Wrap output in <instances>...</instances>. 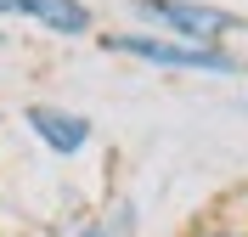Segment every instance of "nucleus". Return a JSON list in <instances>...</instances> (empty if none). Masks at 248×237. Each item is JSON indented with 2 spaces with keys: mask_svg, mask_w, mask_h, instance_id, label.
<instances>
[{
  "mask_svg": "<svg viewBox=\"0 0 248 237\" xmlns=\"http://www.w3.org/2000/svg\"><path fill=\"white\" fill-rule=\"evenodd\" d=\"M108 51L119 57H136V63H153V68H186V74H243L232 51L220 46H186V40H158V34H108L102 40Z\"/></svg>",
  "mask_w": 248,
  "mask_h": 237,
  "instance_id": "obj_1",
  "label": "nucleus"
},
{
  "mask_svg": "<svg viewBox=\"0 0 248 237\" xmlns=\"http://www.w3.org/2000/svg\"><path fill=\"white\" fill-rule=\"evenodd\" d=\"M136 17L170 29L186 46H220V34L243 29V17L226 6H203V0H136Z\"/></svg>",
  "mask_w": 248,
  "mask_h": 237,
  "instance_id": "obj_2",
  "label": "nucleus"
},
{
  "mask_svg": "<svg viewBox=\"0 0 248 237\" xmlns=\"http://www.w3.org/2000/svg\"><path fill=\"white\" fill-rule=\"evenodd\" d=\"M23 125L40 136V147H51L57 158H74V153H85L91 147V119L85 113H68V108H51V102H34L29 113H23Z\"/></svg>",
  "mask_w": 248,
  "mask_h": 237,
  "instance_id": "obj_3",
  "label": "nucleus"
},
{
  "mask_svg": "<svg viewBox=\"0 0 248 237\" xmlns=\"http://www.w3.org/2000/svg\"><path fill=\"white\" fill-rule=\"evenodd\" d=\"M23 17L46 23L51 34H85L91 29V6L85 0H23Z\"/></svg>",
  "mask_w": 248,
  "mask_h": 237,
  "instance_id": "obj_4",
  "label": "nucleus"
},
{
  "mask_svg": "<svg viewBox=\"0 0 248 237\" xmlns=\"http://www.w3.org/2000/svg\"><path fill=\"white\" fill-rule=\"evenodd\" d=\"M130 215H136V209L119 204L108 221H85V226H79V237H130Z\"/></svg>",
  "mask_w": 248,
  "mask_h": 237,
  "instance_id": "obj_5",
  "label": "nucleus"
},
{
  "mask_svg": "<svg viewBox=\"0 0 248 237\" xmlns=\"http://www.w3.org/2000/svg\"><path fill=\"white\" fill-rule=\"evenodd\" d=\"M192 237H243V232H237V226H198Z\"/></svg>",
  "mask_w": 248,
  "mask_h": 237,
  "instance_id": "obj_6",
  "label": "nucleus"
},
{
  "mask_svg": "<svg viewBox=\"0 0 248 237\" xmlns=\"http://www.w3.org/2000/svg\"><path fill=\"white\" fill-rule=\"evenodd\" d=\"M0 17H23V0H0Z\"/></svg>",
  "mask_w": 248,
  "mask_h": 237,
  "instance_id": "obj_7",
  "label": "nucleus"
},
{
  "mask_svg": "<svg viewBox=\"0 0 248 237\" xmlns=\"http://www.w3.org/2000/svg\"><path fill=\"white\" fill-rule=\"evenodd\" d=\"M0 46H6V34H0Z\"/></svg>",
  "mask_w": 248,
  "mask_h": 237,
  "instance_id": "obj_8",
  "label": "nucleus"
},
{
  "mask_svg": "<svg viewBox=\"0 0 248 237\" xmlns=\"http://www.w3.org/2000/svg\"><path fill=\"white\" fill-rule=\"evenodd\" d=\"M243 108H248V102H243Z\"/></svg>",
  "mask_w": 248,
  "mask_h": 237,
  "instance_id": "obj_9",
  "label": "nucleus"
},
{
  "mask_svg": "<svg viewBox=\"0 0 248 237\" xmlns=\"http://www.w3.org/2000/svg\"><path fill=\"white\" fill-rule=\"evenodd\" d=\"M243 237H248V232H243Z\"/></svg>",
  "mask_w": 248,
  "mask_h": 237,
  "instance_id": "obj_10",
  "label": "nucleus"
}]
</instances>
